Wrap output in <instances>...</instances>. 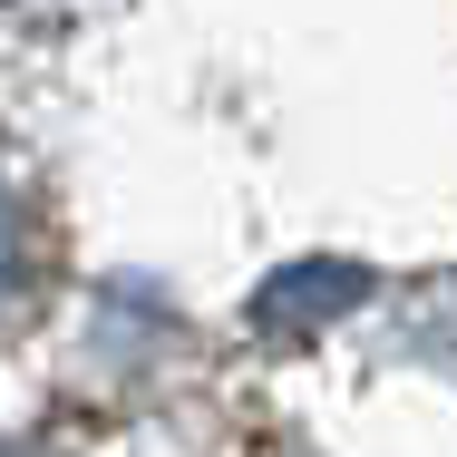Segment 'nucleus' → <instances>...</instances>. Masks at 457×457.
<instances>
[{"mask_svg":"<svg viewBox=\"0 0 457 457\" xmlns=\"http://www.w3.org/2000/svg\"><path fill=\"white\" fill-rule=\"evenodd\" d=\"M20 253H29V234H20V195L0 176V321L20 312Z\"/></svg>","mask_w":457,"mask_h":457,"instance_id":"f257e3e1","label":"nucleus"}]
</instances>
